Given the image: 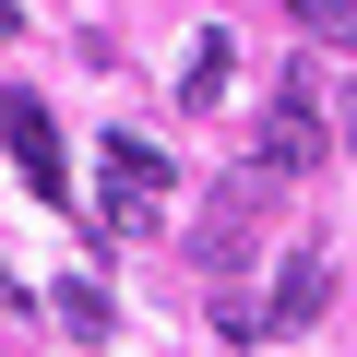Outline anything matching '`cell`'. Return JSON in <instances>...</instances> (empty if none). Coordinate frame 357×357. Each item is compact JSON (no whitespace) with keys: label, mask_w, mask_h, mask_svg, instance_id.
<instances>
[{"label":"cell","mask_w":357,"mask_h":357,"mask_svg":"<svg viewBox=\"0 0 357 357\" xmlns=\"http://www.w3.org/2000/svg\"><path fill=\"white\" fill-rule=\"evenodd\" d=\"M321 143H333V131H321L310 84H286V96L262 107V143H250V167H274V178H310V167H321Z\"/></svg>","instance_id":"6da1fadb"},{"label":"cell","mask_w":357,"mask_h":357,"mask_svg":"<svg viewBox=\"0 0 357 357\" xmlns=\"http://www.w3.org/2000/svg\"><path fill=\"white\" fill-rule=\"evenodd\" d=\"M0 36H24V13H13V0H0Z\"/></svg>","instance_id":"52a82bcc"},{"label":"cell","mask_w":357,"mask_h":357,"mask_svg":"<svg viewBox=\"0 0 357 357\" xmlns=\"http://www.w3.org/2000/svg\"><path fill=\"white\" fill-rule=\"evenodd\" d=\"M286 13H298L321 48H357V0H286Z\"/></svg>","instance_id":"8992f818"},{"label":"cell","mask_w":357,"mask_h":357,"mask_svg":"<svg viewBox=\"0 0 357 357\" xmlns=\"http://www.w3.org/2000/svg\"><path fill=\"white\" fill-rule=\"evenodd\" d=\"M345 119H357V107H345Z\"/></svg>","instance_id":"ba28073f"},{"label":"cell","mask_w":357,"mask_h":357,"mask_svg":"<svg viewBox=\"0 0 357 357\" xmlns=\"http://www.w3.org/2000/svg\"><path fill=\"white\" fill-rule=\"evenodd\" d=\"M321 298H333V262H321V250H286V274H274V310H262V321H274V333H298V321H321Z\"/></svg>","instance_id":"3957f363"},{"label":"cell","mask_w":357,"mask_h":357,"mask_svg":"<svg viewBox=\"0 0 357 357\" xmlns=\"http://www.w3.org/2000/svg\"><path fill=\"white\" fill-rule=\"evenodd\" d=\"M227 60H238V36H227V24H203V48H191V72H178V96L215 107V96H227Z\"/></svg>","instance_id":"277c9868"},{"label":"cell","mask_w":357,"mask_h":357,"mask_svg":"<svg viewBox=\"0 0 357 357\" xmlns=\"http://www.w3.org/2000/svg\"><path fill=\"white\" fill-rule=\"evenodd\" d=\"M0 143H13V167H24V191L60 215V131H48V107L36 96H0Z\"/></svg>","instance_id":"7a4b0ae2"},{"label":"cell","mask_w":357,"mask_h":357,"mask_svg":"<svg viewBox=\"0 0 357 357\" xmlns=\"http://www.w3.org/2000/svg\"><path fill=\"white\" fill-rule=\"evenodd\" d=\"M48 310H60V333H72V345H107V333H119V310H107V286H60Z\"/></svg>","instance_id":"5b68a950"}]
</instances>
